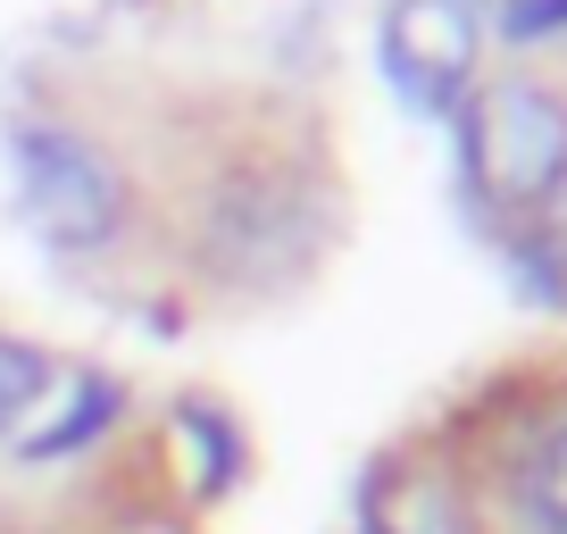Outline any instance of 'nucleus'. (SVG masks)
Here are the masks:
<instances>
[{
    "mask_svg": "<svg viewBox=\"0 0 567 534\" xmlns=\"http://www.w3.org/2000/svg\"><path fill=\"white\" fill-rule=\"evenodd\" d=\"M18 176H25V217L51 234L59 250H92L125 226V184L109 160L59 125H25L18 134Z\"/></svg>",
    "mask_w": 567,
    "mask_h": 534,
    "instance_id": "1",
    "label": "nucleus"
},
{
    "mask_svg": "<svg viewBox=\"0 0 567 534\" xmlns=\"http://www.w3.org/2000/svg\"><path fill=\"white\" fill-rule=\"evenodd\" d=\"M476 176L493 201L534 209L567 176V109L543 84H493L476 101Z\"/></svg>",
    "mask_w": 567,
    "mask_h": 534,
    "instance_id": "2",
    "label": "nucleus"
},
{
    "mask_svg": "<svg viewBox=\"0 0 567 534\" xmlns=\"http://www.w3.org/2000/svg\"><path fill=\"white\" fill-rule=\"evenodd\" d=\"M392 75L417 109H451L476 68V9L467 0H401L392 9Z\"/></svg>",
    "mask_w": 567,
    "mask_h": 534,
    "instance_id": "3",
    "label": "nucleus"
},
{
    "mask_svg": "<svg viewBox=\"0 0 567 534\" xmlns=\"http://www.w3.org/2000/svg\"><path fill=\"white\" fill-rule=\"evenodd\" d=\"M517 493H526L534 534H567V427L526 460V484H517Z\"/></svg>",
    "mask_w": 567,
    "mask_h": 534,
    "instance_id": "4",
    "label": "nucleus"
},
{
    "mask_svg": "<svg viewBox=\"0 0 567 534\" xmlns=\"http://www.w3.org/2000/svg\"><path fill=\"white\" fill-rule=\"evenodd\" d=\"M42 384H51L42 351H34V342H9V335H0V427H18V418L34 410Z\"/></svg>",
    "mask_w": 567,
    "mask_h": 534,
    "instance_id": "5",
    "label": "nucleus"
},
{
    "mask_svg": "<svg viewBox=\"0 0 567 534\" xmlns=\"http://www.w3.org/2000/svg\"><path fill=\"white\" fill-rule=\"evenodd\" d=\"M543 25H567V0H517L509 34H543Z\"/></svg>",
    "mask_w": 567,
    "mask_h": 534,
    "instance_id": "6",
    "label": "nucleus"
}]
</instances>
